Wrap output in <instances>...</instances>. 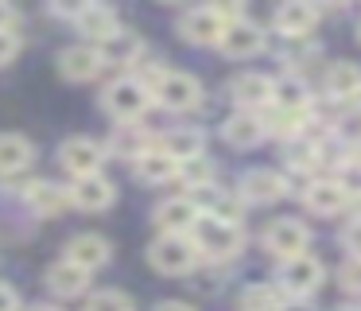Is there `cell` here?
<instances>
[{"instance_id":"4fadbf2b","label":"cell","mask_w":361,"mask_h":311,"mask_svg":"<svg viewBox=\"0 0 361 311\" xmlns=\"http://www.w3.org/2000/svg\"><path fill=\"white\" fill-rule=\"evenodd\" d=\"M105 66L102 51L97 47H66L63 54H59V70H63V78H71V82H90V78H97Z\"/></svg>"},{"instance_id":"e0dca14e","label":"cell","mask_w":361,"mask_h":311,"mask_svg":"<svg viewBox=\"0 0 361 311\" xmlns=\"http://www.w3.org/2000/svg\"><path fill=\"white\" fill-rule=\"evenodd\" d=\"M198 218H202V210H198L195 199H167L156 210V222L164 225V233H190Z\"/></svg>"},{"instance_id":"836d02e7","label":"cell","mask_w":361,"mask_h":311,"mask_svg":"<svg viewBox=\"0 0 361 311\" xmlns=\"http://www.w3.org/2000/svg\"><path fill=\"white\" fill-rule=\"evenodd\" d=\"M210 218H218V222H229V225H237L241 222V194H214L210 199Z\"/></svg>"},{"instance_id":"d6a6232c","label":"cell","mask_w":361,"mask_h":311,"mask_svg":"<svg viewBox=\"0 0 361 311\" xmlns=\"http://www.w3.org/2000/svg\"><path fill=\"white\" fill-rule=\"evenodd\" d=\"M334 183L345 191V199H361V160H357V156H350V160L338 168Z\"/></svg>"},{"instance_id":"83f0119b","label":"cell","mask_w":361,"mask_h":311,"mask_svg":"<svg viewBox=\"0 0 361 311\" xmlns=\"http://www.w3.org/2000/svg\"><path fill=\"white\" fill-rule=\"evenodd\" d=\"M148 148H152L148 132L136 129V124L117 129V132H113V140H109V156H117V160H136V156L148 152Z\"/></svg>"},{"instance_id":"7c38bea8","label":"cell","mask_w":361,"mask_h":311,"mask_svg":"<svg viewBox=\"0 0 361 311\" xmlns=\"http://www.w3.org/2000/svg\"><path fill=\"white\" fill-rule=\"evenodd\" d=\"M272 23H276V31L288 35V39H307L314 31V23H319V8L303 4V0H291V4L276 8Z\"/></svg>"},{"instance_id":"ac0fdd59","label":"cell","mask_w":361,"mask_h":311,"mask_svg":"<svg viewBox=\"0 0 361 311\" xmlns=\"http://www.w3.org/2000/svg\"><path fill=\"white\" fill-rule=\"evenodd\" d=\"M35 148L27 136H20V132H0V175H20V171L32 163Z\"/></svg>"},{"instance_id":"1f68e13d","label":"cell","mask_w":361,"mask_h":311,"mask_svg":"<svg viewBox=\"0 0 361 311\" xmlns=\"http://www.w3.org/2000/svg\"><path fill=\"white\" fill-rule=\"evenodd\" d=\"M86 311H136L133 300H128L125 292H117V288H105V292L90 295L86 300Z\"/></svg>"},{"instance_id":"44dd1931","label":"cell","mask_w":361,"mask_h":311,"mask_svg":"<svg viewBox=\"0 0 361 311\" xmlns=\"http://www.w3.org/2000/svg\"><path fill=\"white\" fill-rule=\"evenodd\" d=\"M272 101L276 109H291V113H307L311 109V90L299 74H283L272 82Z\"/></svg>"},{"instance_id":"60d3db41","label":"cell","mask_w":361,"mask_h":311,"mask_svg":"<svg viewBox=\"0 0 361 311\" xmlns=\"http://www.w3.org/2000/svg\"><path fill=\"white\" fill-rule=\"evenodd\" d=\"M27 311H63V307H55V303H35V307H27Z\"/></svg>"},{"instance_id":"8992f818","label":"cell","mask_w":361,"mask_h":311,"mask_svg":"<svg viewBox=\"0 0 361 311\" xmlns=\"http://www.w3.org/2000/svg\"><path fill=\"white\" fill-rule=\"evenodd\" d=\"M319 284H322V261L319 257L303 253V257L283 261V269H280V292L283 295H311Z\"/></svg>"},{"instance_id":"484cf974","label":"cell","mask_w":361,"mask_h":311,"mask_svg":"<svg viewBox=\"0 0 361 311\" xmlns=\"http://www.w3.org/2000/svg\"><path fill=\"white\" fill-rule=\"evenodd\" d=\"M27 199H32V206L39 210V214H63L66 206H71V191L59 183H47V179H35V187L27 191Z\"/></svg>"},{"instance_id":"30bf717a","label":"cell","mask_w":361,"mask_h":311,"mask_svg":"<svg viewBox=\"0 0 361 311\" xmlns=\"http://www.w3.org/2000/svg\"><path fill=\"white\" fill-rule=\"evenodd\" d=\"M71 20H74V28H78L82 35L97 39V43H105L113 31H121V20H117V12H113L109 4H78Z\"/></svg>"},{"instance_id":"52a82bcc","label":"cell","mask_w":361,"mask_h":311,"mask_svg":"<svg viewBox=\"0 0 361 311\" xmlns=\"http://www.w3.org/2000/svg\"><path fill=\"white\" fill-rule=\"evenodd\" d=\"M102 160H105V148L97 144V140H90V136H71L63 148H59V163H63L74 179L97 175Z\"/></svg>"},{"instance_id":"603a6c76","label":"cell","mask_w":361,"mask_h":311,"mask_svg":"<svg viewBox=\"0 0 361 311\" xmlns=\"http://www.w3.org/2000/svg\"><path fill=\"white\" fill-rule=\"evenodd\" d=\"M140 51H144L140 35H136V31H128V28L113 31V35L102 43V59L113 62V66H133V62L140 59Z\"/></svg>"},{"instance_id":"6da1fadb","label":"cell","mask_w":361,"mask_h":311,"mask_svg":"<svg viewBox=\"0 0 361 311\" xmlns=\"http://www.w3.org/2000/svg\"><path fill=\"white\" fill-rule=\"evenodd\" d=\"M190 241H195L198 257H214V261H229V257L241 253L245 245V233L241 225H229V222H218V218L202 214L190 230Z\"/></svg>"},{"instance_id":"9c48e42d","label":"cell","mask_w":361,"mask_h":311,"mask_svg":"<svg viewBox=\"0 0 361 311\" xmlns=\"http://www.w3.org/2000/svg\"><path fill=\"white\" fill-rule=\"evenodd\" d=\"M221 31H226V20H221L218 8H190L179 20V35L187 39V43H198V47L218 43Z\"/></svg>"},{"instance_id":"7402d4cb","label":"cell","mask_w":361,"mask_h":311,"mask_svg":"<svg viewBox=\"0 0 361 311\" xmlns=\"http://www.w3.org/2000/svg\"><path fill=\"white\" fill-rule=\"evenodd\" d=\"M221 136H226L233 148H252V144H260V140H264V124H260L257 113H245V109H241V113L226 117Z\"/></svg>"},{"instance_id":"cb8c5ba5","label":"cell","mask_w":361,"mask_h":311,"mask_svg":"<svg viewBox=\"0 0 361 311\" xmlns=\"http://www.w3.org/2000/svg\"><path fill=\"white\" fill-rule=\"evenodd\" d=\"M303 202H307V210H314V214H338L350 199H345V191L334 183V179H314V183L303 191Z\"/></svg>"},{"instance_id":"f35d334b","label":"cell","mask_w":361,"mask_h":311,"mask_svg":"<svg viewBox=\"0 0 361 311\" xmlns=\"http://www.w3.org/2000/svg\"><path fill=\"white\" fill-rule=\"evenodd\" d=\"M16 307H20V295L8 284H0V311H16Z\"/></svg>"},{"instance_id":"ab89813d","label":"cell","mask_w":361,"mask_h":311,"mask_svg":"<svg viewBox=\"0 0 361 311\" xmlns=\"http://www.w3.org/2000/svg\"><path fill=\"white\" fill-rule=\"evenodd\" d=\"M156 311H195L190 303H179V300H167V303H159Z\"/></svg>"},{"instance_id":"74e56055","label":"cell","mask_w":361,"mask_h":311,"mask_svg":"<svg viewBox=\"0 0 361 311\" xmlns=\"http://www.w3.org/2000/svg\"><path fill=\"white\" fill-rule=\"evenodd\" d=\"M16 23H20V12H16V8H8L4 0H0V31L16 28Z\"/></svg>"},{"instance_id":"e575fe53","label":"cell","mask_w":361,"mask_h":311,"mask_svg":"<svg viewBox=\"0 0 361 311\" xmlns=\"http://www.w3.org/2000/svg\"><path fill=\"white\" fill-rule=\"evenodd\" d=\"M338 280H342L345 292H357L361 295V257H350V261L338 269Z\"/></svg>"},{"instance_id":"3957f363","label":"cell","mask_w":361,"mask_h":311,"mask_svg":"<svg viewBox=\"0 0 361 311\" xmlns=\"http://www.w3.org/2000/svg\"><path fill=\"white\" fill-rule=\"evenodd\" d=\"M152 105V93L144 90L136 78H117V82L105 90V109H109L117 121H140Z\"/></svg>"},{"instance_id":"2e32d148","label":"cell","mask_w":361,"mask_h":311,"mask_svg":"<svg viewBox=\"0 0 361 311\" xmlns=\"http://www.w3.org/2000/svg\"><path fill=\"white\" fill-rule=\"evenodd\" d=\"M66 261L86 269V272L102 269V264L109 261V241L97 237V233H78V237H71V245H66Z\"/></svg>"},{"instance_id":"f1b7e54d","label":"cell","mask_w":361,"mask_h":311,"mask_svg":"<svg viewBox=\"0 0 361 311\" xmlns=\"http://www.w3.org/2000/svg\"><path fill=\"white\" fill-rule=\"evenodd\" d=\"M283 300L280 284H252L241 295V311H283Z\"/></svg>"},{"instance_id":"8d00e7d4","label":"cell","mask_w":361,"mask_h":311,"mask_svg":"<svg viewBox=\"0 0 361 311\" xmlns=\"http://www.w3.org/2000/svg\"><path fill=\"white\" fill-rule=\"evenodd\" d=\"M16 54H20V39L12 31H0V66L16 62Z\"/></svg>"},{"instance_id":"4dcf8cb0","label":"cell","mask_w":361,"mask_h":311,"mask_svg":"<svg viewBox=\"0 0 361 311\" xmlns=\"http://www.w3.org/2000/svg\"><path fill=\"white\" fill-rule=\"evenodd\" d=\"M175 179H183L187 187H210L214 183V163L206 160V156L187 160V163H179V175H175Z\"/></svg>"},{"instance_id":"d590c367","label":"cell","mask_w":361,"mask_h":311,"mask_svg":"<svg viewBox=\"0 0 361 311\" xmlns=\"http://www.w3.org/2000/svg\"><path fill=\"white\" fill-rule=\"evenodd\" d=\"M342 245L350 249V257H361V218L345 222V230H342Z\"/></svg>"},{"instance_id":"d6986e66","label":"cell","mask_w":361,"mask_h":311,"mask_svg":"<svg viewBox=\"0 0 361 311\" xmlns=\"http://www.w3.org/2000/svg\"><path fill=\"white\" fill-rule=\"evenodd\" d=\"M206 148V136L198 129H171L164 140H159V152L171 156L175 163H187V160H198Z\"/></svg>"},{"instance_id":"ba28073f","label":"cell","mask_w":361,"mask_h":311,"mask_svg":"<svg viewBox=\"0 0 361 311\" xmlns=\"http://www.w3.org/2000/svg\"><path fill=\"white\" fill-rule=\"evenodd\" d=\"M218 47L229 59H252V54L264 51V28H257L252 20H233V23H226Z\"/></svg>"},{"instance_id":"d4e9b609","label":"cell","mask_w":361,"mask_h":311,"mask_svg":"<svg viewBox=\"0 0 361 311\" xmlns=\"http://www.w3.org/2000/svg\"><path fill=\"white\" fill-rule=\"evenodd\" d=\"M47 284L55 295H82L90 288V272L78 269V264H71V261H59L47 269Z\"/></svg>"},{"instance_id":"7a4b0ae2","label":"cell","mask_w":361,"mask_h":311,"mask_svg":"<svg viewBox=\"0 0 361 311\" xmlns=\"http://www.w3.org/2000/svg\"><path fill=\"white\" fill-rule=\"evenodd\" d=\"M148 261L156 264L159 272H167V276H183V272L195 269L198 249H195V241H190V233H164V237L152 241Z\"/></svg>"},{"instance_id":"5b68a950","label":"cell","mask_w":361,"mask_h":311,"mask_svg":"<svg viewBox=\"0 0 361 311\" xmlns=\"http://www.w3.org/2000/svg\"><path fill=\"white\" fill-rule=\"evenodd\" d=\"M264 245H268V253L291 261V257L307 253V245H311V230H307L303 222H295V218H276V222L264 230Z\"/></svg>"},{"instance_id":"9a60e30c","label":"cell","mask_w":361,"mask_h":311,"mask_svg":"<svg viewBox=\"0 0 361 311\" xmlns=\"http://www.w3.org/2000/svg\"><path fill=\"white\" fill-rule=\"evenodd\" d=\"M71 202L94 214V210H105V206H113V202H117V187H113L105 175H86V179H78V183H74Z\"/></svg>"},{"instance_id":"ee69618b","label":"cell","mask_w":361,"mask_h":311,"mask_svg":"<svg viewBox=\"0 0 361 311\" xmlns=\"http://www.w3.org/2000/svg\"><path fill=\"white\" fill-rule=\"evenodd\" d=\"M353 156H357V160H361V144H357V152H353Z\"/></svg>"},{"instance_id":"8fae6325","label":"cell","mask_w":361,"mask_h":311,"mask_svg":"<svg viewBox=\"0 0 361 311\" xmlns=\"http://www.w3.org/2000/svg\"><path fill=\"white\" fill-rule=\"evenodd\" d=\"M288 194V179L276 175L268 168H257L241 179V202H257V206H268V202L283 199Z\"/></svg>"},{"instance_id":"ffe728a7","label":"cell","mask_w":361,"mask_h":311,"mask_svg":"<svg viewBox=\"0 0 361 311\" xmlns=\"http://www.w3.org/2000/svg\"><path fill=\"white\" fill-rule=\"evenodd\" d=\"M133 171H136V179L156 187V183H167V179L179 175V163H175L171 156H164L159 148H148V152H140L133 160Z\"/></svg>"},{"instance_id":"f546056e","label":"cell","mask_w":361,"mask_h":311,"mask_svg":"<svg viewBox=\"0 0 361 311\" xmlns=\"http://www.w3.org/2000/svg\"><path fill=\"white\" fill-rule=\"evenodd\" d=\"M264 132H276V136H299L307 124V113H291V109H272L268 117H260Z\"/></svg>"},{"instance_id":"5bb4252c","label":"cell","mask_w":361,"mask_h":311,"mask_svg":"<svg viewBox=\"0 0 361 311\" xmlns=\"http://www.w3.org/2000/svg\"><path fill=\"white\" fill-rule=\"evenodd\" d=\"M229 98H233L245 113H252V109L272 101V78L268 74H237L233 82H229Z\"/></svg>"},{"instance_id":"7bdbcfd3","label":"cell","mask_w":361,"mask_h":311,"mask_svg":"<svg viewBox=\"0 0 361 311\" xmlns=\"http://www.w3.org/2000/svg\"><path fill=\"white\" fill-rule=\"evenodd\" d=\"M338 311H361V307H338Z\"/></svg>"},{"instance_id":"4316f807","label":"cell","mask_w":361,"mask_h":311,"mask_svg":"<svg viewBox=\"0 0 361 311\" xmlns=\"http://www.w3.org/2000/svg\"><path fill=\"white\" fill-rule=\"evenodd\" d=\"M357 90H361V70L353 66V62H334V66L326 70V93L330 98L350 101Z\"/></svg>"},{"instance_id":"277c9868","label":"cell","mask_w":361,"mask_h":311,"mask_svg":"<svg viewBox=\"0 0 361 311\" xmlns=\"http://www.w3.org/2000/svg\"><path fill=\"white\" fill-rule=\"evenodd\" d=\"M152 93H156L159 105L175 109V113H187V109H195L198 101H202V86H198V78L183 74V70H167Z\"/></svg>"},{"instance_id":"b9f144b4","label":"cell","mask_w":361,"mask_h":311,"mask_svg":"<svg viewBox=\"0 0 361 311\" xmlns=\"http://www.w3.org/2000/svg\"><path fill=\"white\" fill-rule=\"evenodd\" d=\"M350 105H353V109H357V113H361V90H357V93H353V98H350Z\"/></svg>"}]
</instances>
